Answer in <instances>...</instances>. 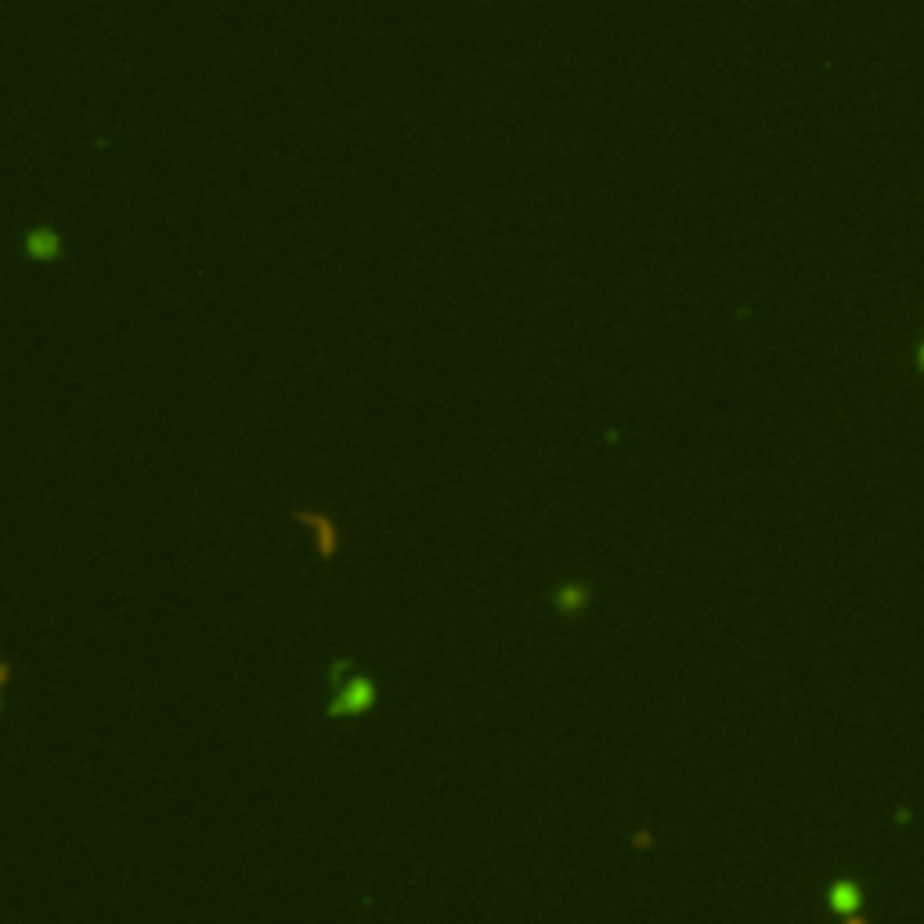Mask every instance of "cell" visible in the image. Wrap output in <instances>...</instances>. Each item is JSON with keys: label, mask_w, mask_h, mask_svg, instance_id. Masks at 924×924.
Listing matches in <instances>:
<instances>
[{"label": "cell", "mask_w": 924, "mask_h": 924, "mask_svg": "<svg viewBox=\"0 0 924 924\" xmlns=\"http://www.w3.org/2000/svg\"><path fill=\"white\" fill-rule=\"evenodd\" d=\"M827 906H831L834 914L852 917L860 910V888L852 885V881H834L831 892H827Z\"/></svg>", "instance_id": "5b68a950"}, {"label": "cell", "mask_w": 924, "mask_h": 924, "mask_svg": "<svg viewBox=\"0 0 924 924\" xmlns=\"http://www.w3.org/2000/svg\"><path fill=\"white\" fill-rule=\"evenodd\" d=\"M589 600H592V585L585 582V578H564V582H556L553 589L546 592V603L567 621L585 614Z\"/></svg>", "instance_id": "3957f363"}, {"label": "cell", "mask_w": 924, "mask_h": 924, "mask_svg": "<svg viewBox=\"0 0 924 924\" xmlns=\"http://www.w3.org/2000/svg\"><path fill=\"white\" fill-rule=\"evenodd\" d=\"M289 517L311 531L318 560L329 564V560L336 556V549H340V524H336L333 509L329 506H289Z\"/></svg>", "instance_id": "7a4b0ae2"}, {"label": "cell", "mask_w": 924, "mask_h": 924, "mask_svg": "<svg viewBox=\"0 0 924 924\" xmlns=\"http://www.w3.org/2000/svg\"><path fill=\"white\" fill-rule=\"evenodd\" d=\"M351 665H354L351 657H333V661H329V683H333V690H340V686L351 679Z\"/></svg>", "instance_id": "8992f818"}, {"label": "cell", "mask_w": 924, "mask_h": 924, "mask_svg": "<svg viewBox=\"0 0 924 924\" xmlns=\"http://www.w3.org/2000/svg\"><path fill=\"white\" fill-rule=\"evenodd\" d=\"M379 701V683L369 672H354L340 690L329 697L325 704V715L329 719H354V715H365L372 704Z\"/></svg>", "instance_id": "6da1fadb"}, {"label": "cell", "mask_w": 924, "mask_h": 924, "mask_svg": "<svg viewBox=\"0 0 924 924\" xmlns=\"http://www.w3.org/2000/svg\"><path fill=\"white\" fill-rule=\"evenodd\" d=\"M845 924H863V921H860V917H849V921H845Z\"/></svg>", "instance_id": "52a82bcc"}, {"label": "cell", "mask_w": 924, "mask_h": 924, "mask_svg": "<svg viewBox=\"0 0 924 924\" xmlns=\"http://www.w3.org/2000/svg\"><path fill=\"white\" fill-rule=\"evenodd\" d=\"M22 253H26V257H37V260L62 257L65 239H62V231H58V224H51V221L29 224V228L22 231Z\"/></svg>", "instance_id": "277c9868"}, {"label": "cell", "mask_w": 924, "mask_h": 924, "mask_svg": "<svg viewBox=\"0 0 924 924\" xmlns=\"http://www.w3.org/2000/svg\"><path fill=\"white\" fill-rule=\"evenodd\" d=\"M917 358H921V365H924V343H921V354H917Z\"/></svg>", "instance_id": "ba28073f"}]
</instances>
